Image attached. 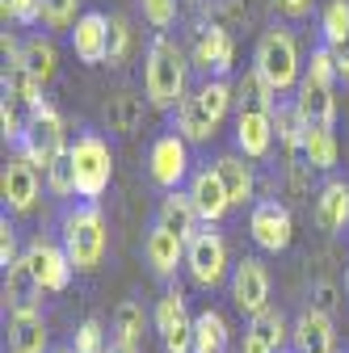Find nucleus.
Returning <instances> with one entry per match:
<instances>
[{"label":"nucleus","instance_id":"f257e3e1","mask_svg":"<svg viewBox=\"0 0 349 353\" xmlns=\"http://www.w3.org/2000/svg\"><path fill=\"white\" fill-rule=\"evenodd\" d=\"M190 59L186 51L172 42L168 34H156L148 42V55H143V93L156 110H177L190 93H186V84H190Z\"/></svg>","mask_w":349,"mask_h":353},{"label":"nucleus","instance_id":"f03ea898","mask_svg":"<svg viewBox=\"0 0 349 353\" xmlns=\"http://www.w3.org/2000/svg\"><path fill=\"white\" fill-rule=\"evenodd\" d=\"M59 244L72 261L76 274H93L101 256H106V244H110V232H106V214L97 202H76L63 210L59 219Z\"/></svg>","mask_w":349,"mask_h":353},{"label":"nucleus","instance_id":"7ed1b4c3","mask_svg":"<svg viewBox=\"0 0 349 353\" xmlns=\"http://www.w3.org/2000/svg\"><path fill=\"white\" fill-rule=\"evenodd\" d=\"M232 101H236V84H228V80H206L198 93H190L177 105L172 130H177L186 143H206V139H215L219 122L228 118Z\"/></svg>","mask_w":349,"mask_h":353},{"label":"nucleus","instance_id":"20e7f679","mask_svg":"<svg viewBox=\"0 0 349 353\" xmlns=\"http://www.w3.org/2000/svg\"><path fill=\"white\" fill-rule=\"evenodd\" d=\"M332 80H337L332 51L316 47L308 72H303V80L295 88V110L303 114L308 126H332L337 122V88H332Z\"/></svg>","mask_w":349,"mask_h":353},{"label":"nucleus","instance_id":"39448f33","mask_svg":"<svg viewBox=\"0 0 349 353\" xmlns=\"http://www.w3.org/2000/svg\"><path fill=\"white\" fill-rule=\"evenodd\" d=\"M252 68L261 72L274 93H295L299 80H303V59H299V42L286 26H274L257 38V51H252Z\"/></svg>","mask_w":349,"mask_h":353},{"label":"nucleus","instance_id":"423d86ee","mask_svg":"<svg viewBox=\"0 0 349 353\" xmlns=\"http://www.w3.org/2000/svg\"><path fill=\"white\" fill-rule=\"evenodd\" d=\"M68 152H72V143H68V126H63L59 110H55V105L30 110L26 135H21V143H17V156L30 160L34 168H42V176H47V168H55Z\"/></svg>","mask_w":349,"mask_h":353},{"label":"nucleus","instance_id":"0eeeda50","mask_svg":"<svg viewBox=\"0 0 349 353\" xmlns=\"http://www.w3.org/2000/svg\"><path fill=\"white\" fill-rule=\"evenodd\" d=\"M68 160L76 168V198L97 202L110 190V176H114V152H110V143L101 135H93V130H84V135H76Z\"/></svg>","mask_w":349,"mask_h":353},{"label":"nucleus","instance_id":"6e6552de","mask_svg":"<svg viewBox=\"0 0 349 353\" xmlns=\"http://www.w3.org/2000/svg\"><path fill=\"white\" fill-rule=\"evenodd\" d=\"M228 270H232V265H228V240L219 232L202 228L186 244V274H190V282L202 286V290H215V286H223L232 278Z\"/></svg>","mask_w":349,"mask_h":353},{"label":"nucleus","instance_id":"1a4fd4ad","mask_svg":"<svg viewBox=\"0 0 349 353\" xmlns=\"http://www.w3.org/2000/svg\"><path fill=\"white\" fill-rule=\"evenodd\" d=\"M21 265L30 270V278H34V286H38L42 294L68 290V282H72V274H76L72 261H68V252H63V244L51 240V236H34L30 248L21 252Z\"/></svg>","mask_w":349,"mask_h":353},{"label":"nucleus","instance_id":"9d476101","mask_svg":"<svg viewBox=\"0 0 349 353\" xmlns=\"http://www.w3.org/2000/svg\"><path fill=\"white\" fill-rule=\"evenodd\" d=\"M152 324H156V336H160L164 353H194V316H190V307H186L181 286H168L156 299Z\"/></svg>","mask_w":349,"mask_h":353},{"label":"nucleus","instance_id":"9b49d317","mask_svg":"<svg viewBox=\"0 0 349 353\" xmlns=\"http://www.w3.org/2000/svg\"><path fill=\"white\" fill-rule=\"evenodd\" d=\"M248 236L261 252H286L295 240V214L278 198H261L248 210Z\"/></svg>","mask_w":349,"mask_h":353},{"label":"nucleus","instance_id":"f8f14e48","mask_svg":"<svg viewBox=\"0 0 349 353\" xmlns=\"http://www.w3.org/2000/svg\"><path fill=\"white\" fill-rule=\"evenodd\" d=\"M228 290H232V303L240 307L248 320L261 316V312H270V270L257 256H244V261L232 265Z\"/></svg>","mask_w":349,"mask_h":353},{"label":"nucleus","instance_id":"ddd939ff","mask_svg":"<svg viewBox=\"0 0 349 353\" xmlns=\"http://www.w3.org/2000/svg\"><path fill=\"white\" fill-rule=\"evenodd\" d=\"M190 63L198 72H206L210 80H228L232 63H236V42L228 34V26H202L198 38H194V51H190Z\"/></svg>","mask_w":349,"mask_h":353},{"label":"nucleus","instance_id":"4468645a","mask_svg":"<svg viewBox=\"0 0 349 353\" xmlns=\"http://www.w3.org/2000/svg\"><path fill=\"white\" fill-rule=\"evenodd\" d=\"M148 176L160 190H181V181L190 176V143L181 135H160L148 152Z\"/></svg>","mask_w":349,"mask_h":353},{"label":"nucleus","instance_id":"2eb2a0df","mask_svg":"<svg viewBox=\"0 0 349 353\" xmlns=\"http://www.w3.org/2000/svg\"><path fill=\"white\" fill-rule=\"evenodd\" d=\"M0 198H5V214H30L38 202V168L21 156H13L0 176Z\"/></svg>","mask_w":349,"mask_h":353},{"label":"nucleus","instance_id":"dca6fc26","mask_svg":"<svg viewBox=\"0 0 349 353\" xmlns=\"http://www.w3.org/2000/svg\"><path fill=\"white\" fill-rule=\"evenodd\" d=\"M186 194L194 198V206H198V214H202L206 228L223 223L228 210H232V198H228V190H223V181H219V172H215V164H210V168H198V172L190 176V190H186Z\"/></svg>","mask_w":349,"mask_h":353},{"label":"nucleus","instance_id":"f3484780","mask_svg":"<svg viewBox=\"0 0 349 353\" xmlns=\"http://www.w3.org/2000/svg\"><path fill=\"white\" fill-rule=\"evenodd\" d=\"M312 214H316V228L320 232L341 236L349 228V181L328 176V181L316 190V198H312Z\"/></svg>","mask_w":349,"mask_h":353},{"label":"nucleus","instance_id":"a211bd4d","mask_svg":"<svg viewBox=\"0 0 349 353\" xmlns=\"http://www.w3.org/2000/svg\"><path fill=\"white\" fill-rule=\"evenodd\" d=\"M72 51L80 63H106L110 59V17L106 13H80V21L72 26Z\"/></svg>","mask_w":349,"mask_h":353},{"label":"nucleus","instance_id":"6ab92c4d","mask_svg":"<svg viewBox=\"0 0 349 353\" xmlns=\"http://www.w3.org/2000/svg\"><path fill=\"white\" fill-rule=\"evenodd\" d=\"M47 341H51V332H47L38 303L9 312V353H51Z\"/></svg>","mask_w":349,"mask_h":353},{"label":"nucleus","instance_id":"aec40b11","mask_svg":"<svg viewBox=\"0 0 349 353\" xmlns=\"http://www.w3.org/2000/svg\"><path fill=\"white\" fill-rule=\"evenodd\" d=\"M143 256H148V265H152V274L168 282V278H177V270L186 265V240L156 223V228L148 232V240H143Z\"/></svg>","mask_w":349,"mask_h":353},{"label":"nucleus","instance_id":"412c9836","mask_svg":"<svg viewBox=\"0 0 349 353\" xmlns=\"http://www.w3.org/2000/svg\"><path fill=\"white\" fill-rule=\"evenodd\" d=\"M274 148V114H261V110H240L236 114V152L248 160L270 156Z\"/></svg>","mask_w":349,"mask_h":353},{"label":"nucleus","instance_id":"4be33fe9","mask_svg":"<svg viewBox=\"0 0 349 353\" xmlns=\"http://www.w3.org/2000/svg\"><path fill=\"white\" fill-rule=\"evenodd\" d=\"M290 341H295V349H299V353H332V349H337V328H332V316L316 312V307H303L299 320H295Z\"/></svg>","mask_w":349,"mask_h":353},{"label":"nucleus","instance_id":"5701e85b","mask_svg":"<svg viewBox=\"0 0 349 353\" xmlns=\"http://www.w3.org/2000/svg\"><path fill=\"white\" fill-rule=\"evenodd\" d=\"M156 223H160V228H168L172 236H181L186 244H190V240H194V236L206 228V223H202V214H198V206H194V198H190V194H181V190L164 194Z\"/></svg>","mask_w":349,"mask_h":353},{"label":"nucleus","instance_id":"b1692460","mask_svg":"<svg viewBox=\"0 0 349 353\" xmlns=\"http://www.w3.org/2000/svg\"><path fill=\"white\" fill-rule=\"evenodd\" d=\"M215 172H219V181H223V190H228L232 206H248V202H252V194H257V176H252L248 156L228 152V156L215 160Z\"/></svg>","mask_w":349,"mask_h":353},{"label":"nucleus","instance_id":"393cba45","mask_svg":"<svg viewBox=\"0 0 349 353\" xmlns=\"http://www.w3.org/2000/svg\"><path fill=\"white\" fill-rule=\"evenodd\" d=\"M21 68L38 80V84H51L59 72V51H55V38L47 34H34L21 42Z\"/></svg>","mask_w":349,"mask_h":353},{"label":"nucleus","instance_id":"a878e982","mask_svg":"<svg viewBox=\"0 0 349 353\" xmlns=\"http://www.w3.org/2000/svg\"><path fill=\"white\" fill-rule=\"evenodd\" d=\"M232 349V332H228V320L206 307V312L194 316V353H228Z\"/></svg>","mask_w":349,"mask_h":353},{"label":"nucleus","instance_id":"bb28decb","mask_svg":"<svg viewBox=\"0 0 349 353\" xmlns=\"http://www.w3.org/2000/svg\"><path fill=\"white\" fill-rule=\"evenodd\" d=\"M143 328H148V312H143V303H139V299L118 303V312H114V345L135 349V353H139V345H143Z\"/></svg>","mask_w":349,"mask_h":353},{"label":"nucleus","instance_id":"cd10ccee","mask_svg":"<svg viewBox=\"0 0 349 353\" xmlns=\"http://www.w3.org/2000/svg\"><path fill=\"white\" fill-rule=\"evenodd\" d=\"M274 135H278V143L286 148L290 160L303 156V135H308V122H303V114L295 110V101H278V110H274Z\"/></svg>","mask_w":349,"mask_h":353},{"label":"nucleus","instance_id":"c85d7f7f","mask_svg":"<svg viewBox=\"0 0 349 353\" xmlns=\"http://www.w3.org/2000/svg\"><path fill=\"white\" fill-rule=\"evenodd\" d=\"M236 105L240 110H261V114H274L278 110V93L261 80V72L252 68V72H244L240 80H236Z\"/></svg>","mask_w":349,"mask_h":353},{"label":"nucleus","instance_id":"c756f323","mask_svg":"<svg viewBox=\"0 0 349 353\" xmlns=\"http://www.w3.org/2000/svg\"><path fill=\"white\" fill-rule=\"evenodd\" d=\"M303 160H308L316 172L337 168V135H332V126H308V135H303Z\"/></svg>","mask_w":349,"mask_h":353},{"label":"nucleus","instance_id":"7c9ffc66","mask_svg":"<svg viewBox=\"0 0 349 353\" xmlns=\"http://www.w3.org/2000/svg\"><path fill=\"white\" fill-rule=\"evenodd\" d=\"M106 122H110V130H118V135H135L139 122H143V97H135V93H118V97H110Z\"/></svg>","mask_w":349,"mask_h":353},{"label":"nucleus","instance_id":"2f4dec72","mask_svg":"<svg viewBox=\"0 0 349 353\" xmlns=\"http://www.w3.org/2000/svg\"><path fill=\"white\" fill-rule=\"evenodd\" d=\"M5 101L13 105H26V110H38V105H47L42 101V84L17 63V68H5Z\"/></svg>","mask_w":349,"mask_h":353},{"label":"nucleus","instance_id":"473e14b6","mask_svg":"<svg viewBox=\"0 0 349 353\" xmlns=\"http://www.w3.org/2000/svg\"><path fill=\"white\" fill-rule=\"evenodd\" d=\"M320 34H324V47H332V51L349 47V0H328L324 5Z\"/></svg>","mask_w":349,"mask_h":353},{"label":"nucleus","instance_id":"72a5a7b5","mask_svg":"<svg viewBox=\"0 0 349 353\" xmlns=\"http://www.w3.org/2000/svg\"><path fill=\"white\" fill-rule=\"evenodd\" d=\"M248 332H257L261 341H266L274 353H282V345L290 341V332H295V324L278 312V307H270V312H261V316H252L248 320Z\"/></svg>","mask_w":349,"mask_h":353},{"label":"nucleus","instance_id":"f704fd0d","mask_svg":"<svg viewBox=\"0 0 349 353\" xmlns=\"http://www.w3.org/2000/svg\"><path fill=\"white\" fill-rule=\"evenodd\" d=\"M312 172H316V168L303 160V156H299V160H286V194L299 198V202H303V198L312 202Z\"/></svg>","mask_w":349,"mask_h":353},{"label":"nucleus","instance_id":"c9c22d12","mask_svg":"<svg viewBox=\"0 0 349 353\" xmlns=\"http://www.w3.org/2000/svg\"><path fill=\"white\" fill-rule=\"evenodd\" d=\"M110 345H106V328H101V320H84L80 328H76V336H72V353H106Z\"/></svg>","mask_w":349,"mask_h":353},{"label":"nucleus","instance_id":"e433bc0d","mask_svg":"<svg viewBox=\"0 0 349 353\" xmlns=\"http://www.w3.org/2000/svg\"><path fill=\"white\" fill-rule=\"evenodd\" d=\"M126 51H130V21H126L122 13H114V17H110V59H106V63L122 68V63H126Z\"/></svg>","mask_w":349,"mask_h":353},{"label":"nucleus","instance_id":"4c0bfd02","mask_svg":"<svg viewBox=\"0 0 349 353\" xmlns=\"http://www.w3.org/2000/svg\"><path fill=\"white\" fill-rule=\"evenodd\" d=\"M0 17H5V26L9 21L34 26V21H42V0H0Z\"/></svg>","mask_w":349,"mask_h":353},{"label":"nucleus","instance_id":"58836bf2","mask_svg":"<svg viewBox=\"0 0 349 353\" xmlns=\"http://www.w3.org/2000/svg\"><path fill=\"white\" fill-rule=\"evenodd\" d=\"M76 5H80V0H42V21H47L51 30H68V26L80 21Z\"/></svg>","mask_w":349,"mask_h":353},{"label":"nucleus","instance_id":"ea45409f","mask_svg":"<svg viewBox=\"0 0 349 353\" xmlns=\"http://www.w3.org/2000/svg\"><path fill=\"white\" fill-rule=\"evenodd\" d=\"M139 5H143V21L160 34L177 21V0H139Z\"/></svg>","mask_w":349,"mask_h":353},{"label":"nucleus","instance_id":"a19ab883","mask_svg":"<svg viewBox=\"0 0 349 353\" xmlns=\"http://www.w3.org/2000/svg\"><path fill=\"white\" fill-rule=\"evenodd\" d=\"M47 190H51L55 198H72V194H76V168H72L68 156H63L55 168H47Z\"/></svg>","mask_w":349,"mask_h":353},{"label":"nucleus","instance_id":"79ce46f5","mask_svg":"<svg viewBox=\"0 0 349 353\" xmlns=\"http://www.w3.org/2000/svg\"><path fill=\"white\" fill-rule=\"evenodd\" d=\"M0 265H5V274L13 265H21V252H17V228L9 223V214L0 219Z\"/></svg>","mask_w":349,"mask_h":353},{"label":"nucleus","instance_id":"37998d69","mask_svg":"<svg viewBox=\"0 0 349 353\" xmlns=\"http://www.w3.org/2000/svg\"><path fill=\"white\" fill-rule=\"evenodd\" d=\"M17 110H21V105L0 101V135H5V143H21V135H26V122H21Z\"/></svg>","mask_w":349,"mask_h":353},{"label":"nucleus","instance_id":"c03bdc74","mask_svg":"<svg viewBox=\"0 0 349 353\" xmlns=\"http://www.w3.org/2000/svg\"><path fill=\"white\" fill-rule=\"evenodd\" d=\"M332 303H337V286H332V282H316V286H312V307L328 316Z\"/></svg>","mask_w":349,"mask_h":353},{"label":"nucleus","instance_id":"a18cd8bd","mask_svg":"<svg viewBox=\"0 0 349 353\" xmlns=\"http://www.w3.org/2000/svg\"><path fill=\"white\" fill-rule=\"evenodd\" d=\"M274 5H278V13H282V17L299 21V17H308V13H312L316 0H274Z\"/></svg>","mask_w":349,"mask_h":353},{"label":"nucleus","instance_id":"49530a36","mask_svg":"<svg viewBox=\"0 0 349 353\" xmlns=\"http://www.w3.org/2000/svg\"><path fill=\"white\" fill-rule=\"evenodd\" d=\"M244 353H274V349H270L266 341H261L257 332H248V328H244Z\"/></svg>","mask_w":349,"mask_h":353},{"label":"nucleus","instance_id":"de8ad7c7","mask_svg":"<svg viewBox=\"0 0 349 353\" xmlns=\"http://www.w3.org/2000/svg\"><path fill=\"white\" fill-rule=\"evenodd\" d=\"M328 51H332V47H328ZM332 63H337V76H341V80H349V47L332 51Z\"/></svg>","mask_w":349,"mask_h":353},{"label":"nucleus","instance_id":"09e8293b","mask_svg":"<svg viewBox=\"0 0 349 353\" xmlns=\"http://www.w3.org/2000/svg\"><path fill=\"white\" fill-rule=\"evenodd\" d=\"M106 353H135V349H122V345H114V341H110V349H106Z\"/></svg>","mask_w":349,"mask_h":353},{"label":"nucleus","instance_id":"8fccbe9b","mask_svg":"<svg viewBox=\"0 0 349 353\" xmlns=\"http://www.w3.org/2000/svg\"><path fill=\"white\" fill-rule=\"evenodd\" d=\"M345 303H349V270H345Z\"/></svg>","mask_w":349,"mask_h":353},{"label":"nucleus","instance_id":"3c124183","mask_svg":"<svg viewBox=\"0 0 349 353\" xmlns=\"http://www.w3.org/2000/svg\"><path fill=\"white\" fill-rule=\"evenodd\" d=\"M51 353H72V349H51Z\"/></svg>","mask_w":349,"mask_h":353},{"label":"nucleus","instance_id":"603ef678","mask_svg":"<svg viewBox=\"0 0 349 353\" xmlns=\"http://www.w3.org/2000/svg\"><path fill=\"white\" fill-rule=\"evenodd\" d=\"M282 353H299V349H282Z\"/></svg>","mask_w":349,"mask_h":353}]
</instances>
